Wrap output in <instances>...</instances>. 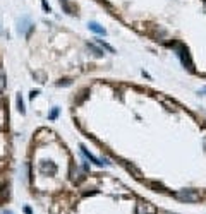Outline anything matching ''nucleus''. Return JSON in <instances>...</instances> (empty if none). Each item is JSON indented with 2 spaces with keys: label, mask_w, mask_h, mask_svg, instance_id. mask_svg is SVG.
Masks as SVG:
<instances>
[{
  "label": "nucleus",
  "mask_w": 206,
  "mask_h": 214,
  "mask_svg": "<svg viewBox=\"0 0 206 214\" xmlns=\"http://www.w3.org/2000/svg\"><path fill=\"white\" fill-rule=\"evenodd\" d=\"M174 50L177 51V55H179V58L182 60V63L186 65L187 68H192V60H191V55H189V51L184 45H180V43H170Z\"/></svg>",
  "instance_id": "obj_1"
},
{
  "label": "nucleus",
  "mask_w": 206,
  "mask_h": 214,
  "mask_svg": "<svg viewBox=\"0 0 206 214\" xmlns=\"http://www.w3.org/2000/svg\"><path fill=\"white\" fill-rule=\"evenodd\" d=\"M175 197L179 200H184V202H197L201 199L197 190H179L175 194Z\"/></svg>",
  "instance_id": "obj_2"
},
{
  "label": "nucleus",
  "mask_w": 206,
  "mask_h": 214,
  "mask_svg": "<svg viewBox=\"0 0 206 214\" xmlns=\"http://www.w3.org/2000/svg\"><path fill=\"white\" fill-rule=\"evenodd\" d=\"M60 5H62L64 10H65L67 14H70V16H74V14H76V10H78V7H76L70 0H60Z\"/></svg>",
  "instance_id": "obj_3"
},
{
  "label": "nucleus",
  "mask_w": 206,
  "mask_h": 214,
  "mask_svg": "<svg viewBox=\"0 0 206 214\" xmlns=\"http://www.w3.org/2000/svg\"><path fill=\"white\" fill-rule=\"evenodd\" d=\"M81 151H83V154L86 156V158H88L89 161H93L95 165H98V166H103V165H105L103 161H100V159L96 158V156H93V154H91V153H89V151H88V149H86L84 146H81Z\"/></svg>",
  "instance_id": "obj_4"
},
{
  "label": "nucleus",
  "mask_w": 206,
  "mask_h": 214,
  "mask_svg": "<svg viewBox=\"0 0 206 214\" xmlns=\"http://www.w3.org/2000/svg\"><path fill=\"white\" fill-rule=\"evenodd\" d=\"M31 28H33V26L29 24V19H28V17H24V19L19 22V33H24L26 29L31 31Z\"/></svg>",
  "instance_id": "obj_5"
},
{
  "label": "nucleus",
  "mask_w": 206,
  "mask_h": 214,
  "mask_svg": "<svg viewBox=\"0 0 206 214\" xmlns=\"http://www.w3.org/2000/svg\"><path fill=\"white\" fill-rule=\"evenodd\" d=\"M88 26H89V29H91V31H95L96 34H105V29H103V28L100 26L98 22H89Z\"/></svg>",
  "instance_id": "obj_6"
},
{
  "label": "nucleus",
  "mask_w": 206,
  "mask_h": 214,
  "mask_svg": "<svg viewBox=\"0 0 206 214\" xmlns=\"http://www.w3.org/2000/svg\"><path fill=\"white\" fill-rule=\"evenodd\" d=\"M136 214H151V213L146 211V204H137L136 205Z\"/></svg>",
  "instance_id": "obj_7"
},
{
  "label": "nucleus",
  "mask_w": 206,
  "mask_h": 214,
  "mask_svg": "<svg viewBox=\"0 0 206 214\" xmlns=\"http://www.w3.org/2000/svg\"><path fill=\"white\" fill-rule=\"evenodd\" d=\"M149 185H151V188H155L156 192H165V190H167V188H165L163 185H161V183H158V182H151Z\"/></svg>",
  "instance_id": "obj_8"
},
{
  "label": "nucleus",
  "mask_w": 206,
  "mask_h": 214,
  "mask_svg": "<svg viewBox=\"0 0 206 214\" xmlns=\"http://www.w3.org/2000/svg\"><path fill=\"white\" fill-rule=\"evenodd\" d=\"M96 41H98V45H101V46H103V48H107L108 51H110V53H115V50L112 48V46H110V45H108L107 41H103V39H96Z\"/></svg>",
  "instance_id": "obj_9"
},
{
  "label": "nucleus",
  "mask_w": 206,
  "mask_h": 214,
  "mask_svg": "<svg viewBox=\"0 0 206 214\" xmlns=\"http://www.w3.org/2000/svg\"><path fill=\"white\" fill-rule=\"evenodd\" d=\"M88 48L91 50V51H93V53H95L96 57H101V55H103V51H101V50H100V48H96L95 45H89V43H88Z\"/></svg>",
  "instance_id": "obj_10"
},
{
  "label": "nucleus",
  "mask_w": 206,
  "mask_h": 214,
  "mask_svg": "<svg viewBox=\"0 0 206 214\" xmlns=\"http://www.w3.org/2000/svg\"><path fill=\"white\" fill-rule=\"evenodd\" d=\"M17 108H19L21 113H24V103H22V98H21V94H17Z\"/></svg>",
  "instance_id": "obj_11"
},
{
  "label": "nucleus",
  "mask_w": 206,
  "mask_h": 214,
  "mask_svg": "<svg viewBox=\"0 0 206 214\" xmlns=\"http://www.w3.org/2000/svg\"><path fill=\"white\" fill-rule=\"evenodd\" d=\"M70 84H72V81H70V79H62V81L57 82V86H70Z\"/></svg>",
  "instance_id": "obj_12"
},
{
  "label": "nucleus",
  "mask_w": 206,
  "mask_h": 214,
  "mask_svg": "<svg viewBox=\"0 0 206 214\" xmlns=\"http://www.w3.org/2000/svg\"><path fill=\"white\" fill-rule=\"evenodd\" d=\"M57 115H59V108H53V110H52V113H50V120H55V118H57Z\"/></svg>",
  "instance_id": "obj_13"
},
{
  "label": "nucleus",
  "mask_w": 206,
  "mask_h": 214,
  "mask_svg": "<svg viewBox=\"0 0 206 214\" xmlns=\"http://www.w3.org/2000/svg\"><path fill=\"white\" fill-rule=\"evenodd\" d=\"M5 79H4V74L0 72V89H4V86H5V82H4Z\"/></svg>",
  "instance_id": "obj_14"
},
{
  "label": "nucleus",
  "mask_w": 206,
  "mask_h": 214,
  "mask_svg": "<svg viewBox=\"0 0 206 214\" xmlns=\"http://www.w3.org/2000/svg\"><path fill=\"white\" fill-rule=\"evenodd\" d=\"M41 4H43V9H45V10H48V12H50V5L47 4V0H41Z\"/></svg>",
  "instance_id": "obj_15"
},
{
  "label": "nucleus",
  "mask_w": 206,
  "mask_h": 214,
  "mask_svg": "<svg viewBox=\"0 0 206 214\" xmlns=\"http://www.w3.org/2000/svg\"><path fill=\"white\" fill-rule=\"evenodd\" d=\"M24 213H26V214H33V211H31V207H24Z\"/></svg>",
  "instance_id": "obj_16"
},
{
  "label": "nucleus",
  "mask_w": 206,
  "mask_h": 214,
  "mask_svg": "<svg viewBox=\"0 0 206 214\" xmlns=\"http://www.w3.org/2000/svg\"><path fill=\"white\" fill-rule=\"evenodd\" d=\"M4 214H12V213H10V211H4Z\"/></svg>",
  "instance_id": "obj_17"
}]
</instances>
